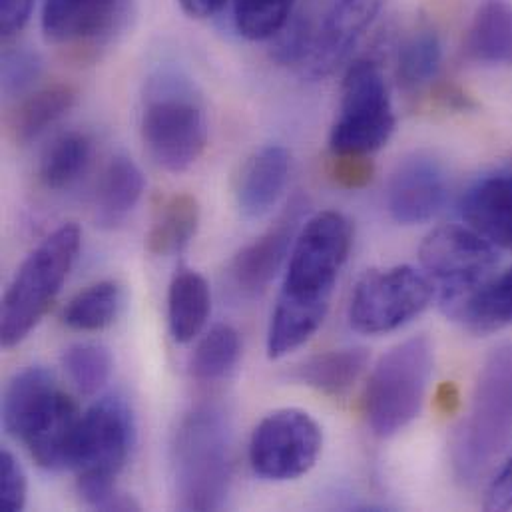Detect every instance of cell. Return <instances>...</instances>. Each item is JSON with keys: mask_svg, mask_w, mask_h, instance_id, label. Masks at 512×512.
<instances>
[{"mask_svg": "<svg viewBox=\"0 0 512 512\" xmlns=\"http://www.w3.org/2000/svg\"><path fill=\"white\" fill-rule=\"evenodd\" d=\"M351 244L353 226L335 210L319 212L301 226L267 331L269 359L293 353L319 331Z\"/></svg>", "mask_w": 512, "mask_h": 512, "instance_id": "obj_1", "label": "cell"}, {"mask_svg": "<svg viewBox=\"0 0 512 512\" xmlns=\"http://www.w3.org/2000/svg\"><path fill=\"white\" fill-rule=\"evenodd\" d=\"M512 443V343L485 359L467 415L451 439V467L463 487H475Z\"/></svg>", "mask_w": 512, "mask_h": 512, "instance_id": "obj_2", "label": "cell"}, {"mask_svg": "<svg viewBox=\"0 0 512 512\" xmlns=\"http://www.w3.org/2000/svg\"><path fill=\"white\" fill-rule=\"evenodd\" d=\"M136 443V421L128 401L108 395L96 401L80 423L72 469L78 475V495L98 511H138L140 505L116 489Z\"/></svg>", "mask_w": 512, "mask_h": 512, "instance_id": "obj_3", "label": "cell"}, {"mask_svg": "<svg viewBox=\"0 0 512 512\" xmlns=\"http://www.w3.org/2000/svg\"><path fill=\"white\" fill-rule=\"evenodd\" d=\"M176 499L182 511H220L232 485V435L224 413L198 407L188 413L172 447Z\"/></svg>", "mask_w": 512, "mask_h": 512, "instance_id": "obj_4", "label": "cell"}, {"mask_svg": "<svg viewBox=\"0 0 512 512\" xmlns=\"http://www.w3.org/2000/svg\"><path fill=\"white\" fill-rule=\"evenodd\" d=\"M140 128L152 160L172 174L190 170L208 146L204 102L194 84L172 70L150 78Z\"/></svg>", "mask_w": 512, "mask_h": 512, "instance_id": "obj_5", "label": "cell"}, {"mask_svg": "<svg viewBox=\"0 0 512 512\" xmlns=\"http://www.w3.org/2000/svg\"><path fill=\"white\" fill-rule=\"evenodd\" d=\"M433 369L435 349L425 335L405 339L377 361L365 389V419L373 435L389 439L419 417Z\"/></svg>", "mask_w": 512, "mask_h": 512, "instance_id": "obj_6", "label": "cell"}, {"mask_svg": "<svg viewBox=\"0 0 512 512\" xmlns=\"http://www.w3.org/2000/svg\"><path fill=\"white\" fill-rule=\"evenodd\" d=\"M80 242V228L62 224L22 261L2 299L0 341L4 347L24 341L46 315L78 257Z\"/></svg>", "mask_w": 512, "mask_h": 512, "instance_id": "obj_7", "label": "cell"}, {"mask_svg": "<svg viewBox=\"0 0 512 512\" xmlns=\"http://www.w3.org/2000/svg\"><path fill=\"white\" fill-rule=\"evenodd\" d=\"M395 110L385 76L373 60L349 64L343 84L339 114L331 126V154L371 156L395 132Z\"/></svg>", "mask_w": 512, "mask_h": 512, "instance_id": "obj_8", "label": "cell"}, {"mask_svg": "<svg viewBox=\"0 0 512 512\" xmlns=\"http://www.w3.org/2000/svg\"><path fill=\"white\" fill-rule=\"evenodd\" d=\"M437 285L413 265L367 271L349 301V325L363 335H385L417 319L435 299Z\"/></svg>", "mask_w": 512, "mask_h": 512, "instance_id": "obj_9", "label": "cell"}, {"mask_svg": "<svg viewBox=\"0 0 512 512\" xmlns=\"http://www.w3.org/2000/svg\"><path fill=\"white\" fill-rule=\"evenodd\" d=\"M321 449L323 431L307 411L277 409L254 429L250 463L265 481H295L315 467Z\"/></svg>", "mask_w": 512, "mask_h": 512, "instance_id": "obj_10", "label": "cell"}, {"mask_svg": "<svg viewBox=\"0 0 512 512\" xmlns=\"http://www.w3.org/2000/svg\"><path fill=\"white\" fill-rule=\"evenodd\" d=\"M132 10L134 0H44L42 30L62 50L96 52L126 28Z\"/></svg>", "mask_w": 512, "mask_h": 512, "instance_id": "obj_11", "label": "cell"}, {"mask_svg": "<svg viewBox=\"0 0 512 512\" xmlns=\"http://www.w3.org/2000/svg\"><path fill=\"white\" fill-rule=\"evenodd\" d=\"M425 273L437 283V291L477 285L495 273L497 246L471 226L449 224L433 230L419 248Z\"/></svg>", "mask_w": 512, "mask_h": 512, "instance_id": "obj_12", "label": "cell"}, {"mask_svg": "<svg viewBox=\"0 0 512 512\" xmlns=\"http://www.w3.org/2000/svg\"><path fill=\"white\" fill-rule=\"evenodd\" d=\"M449 196L445 166L427 152L405 156L391 172L387 184L389 216L401 226H417L433 220Z\"/></svg>", "mask_w": 512, "mask_h": 512, "instance_id": "obj_13", "label": "cell"}, {"mask_svg": "<svg viewBox=\"0 0 512 512\" xmlns=\"http://www.w3.org/2000/svg\"><path fill=\"white\" fill-rule=\"evenodd\" d=\"M387 0H331L313 34L311 52L301 66L311 80L333 74L353 52Z\"/></svg>", "mask_w": 512, "mask_h": 512, "instance_id": "obj_14", "label": "cell"}, {"mask_svg": "<svg viewBox=\"0 0 512 512\" xmlns=\"http://www.w3.org/2000/svg\"><path fill=\"white\" fill-rule=\"evenodd\" d=\"M437 293L441 311L475 335H491L512 325V267L477 285Z\"/></svg>", "mask_w": 512, "mask_h": 512, "instance_id": "obj_15", "label": "cell"}, {"mask_svg": "<svg viewBox=\"0 0 512 512\" xmlns=\"http://www.w3.org/2000/svg\"><path fill=\"white\" fill-rule=\"evenodd\" d=\"M303 202H293L291 208L271 226L254 244L246 246L232 261V279L240 291L261 293L283 263L289 259L295 238L301 230Z\"/></svg>", "mask_w": 512, "mask_h": 512, "instance_id": "obj_16", "label": "cell"}, {"mask_svg": "<svg viewBox=\"0 0 512 512\" xmlns=\"http://www.w3.org/2000/svg\"><path fill=\"white\" fill-rule=\"evenodd\" d=\"M82 415L76 403L62 391L28 425L20 441L30 457L46 471L72 469Z\"/></svg>", "mask_w": 512, "mask_h": 512, "instance_id": "obj_17", "label": "cell"}, {"mask_svg": "<svg viewBox=\"0 0 512 512\" xmlns=\"http://www.w3.org/2000/svg\"><path fill=\"white\" fill-rule=\"evenodd\" d=\"M461 216L491 244L512 250V166L473 182L461 198Z\"/></svg>", "mask_w": 512, "mask_h": 512, "instance_id": "obj_18", "label": "cell"}, {"mask_svg": "<svg viewBox=\"0 0 512 512\" xmlns=\"http://www.w3.org/2000/svg\"><path fill=\"white\" fill-rule=\"evenodd\" d=\"M291 170V156L283 146L269 144L254 152L236 178V206L248 220L267 216L281 200Z\"/></svg>", "mask_w": 512, "mask_h": 512, "instance_id": "obj_19", "label": "cell"}, {"mask_svg": "<svg viewBox=\"0 0 512 512\" xmlns=\"http://www.w3.org/2000/svg\"><path fill=\"white\" fill-rule=\"evenodd\" d=\"M465 52L481 66H512V0L479 2L465 38Z\"/></svg>", "mask_w": 512, "mask_h": 512, "instance_id": "obj_20", "label": "cell"}, {"mask_svg": "<svg viewBox=\"0 0 512 512\" xmlns=\"http://www.w3.org/2000/svg\"><path fill=\"white\" fill-rule=\"evenodd\" d=\"M144 188L146 180L140 166L128 156H114L96 188V224L102 228L120 226L138 206Z\"/></svg>", "mask_w": 512, "mask_h": 512, "instance_id": "obj_21", "label": "cell"}, {"mask_svg": "<svg viewBox=\"0 0 512 512\" xmlns=\"http://www.w3.org/2000/svg\"><path fill=\"white\" fill-rule=\"evenodd\" d=\"M58 391L52 371L44 367H28L14 375L2 399L4 429L12 437L20 439Z\"/></svg>", "mask_w": 512, "mask_h": 512, "instance_id": "obj_22", "label": "cell"}, {"mask_svg": "<svg viewBox=\"0 0 512 512\" xmlns=\"http://www.w3.org/2000/svg\"><path fill=\"white\" fill-rule=\"evenodd\" d=\"M212 313L208 281L194 269H180L168 291V321L178 343L194 341Z\"/></svg>", "mask_w": 512, "mask_h": 512, "instance_id": "obj_23", "label": "cell"}, {"mask_svg": "<svg viewBox=\"0 0 512 512\" xmlns=\"http://www.w3.org/2000/svg\"><path fill=\"white\" fill-rule=\"evenodd\" d=\"M369 365V353L363 347H345V349H333L319 355L309 357L303 361L295 377L329 397H343L347 395L355 383L363 377Z\"/></svg>", "mask_w": 512, "mask_h": 512, "instance_id": "obj_24", "label": "cell"}, {"mask_svg": "<svg viewBox=\"0 0 512 512\" xmlns=\"http://www.w3.org/2000/svg\"><path fill=\"white\" fill-rule=\"evenodd\" d=\"M76 98L78 90L64 82H56L28 94L10 116L12 138L20 146L38 140L48 128H52L72 110Z\"/></svg>", "mask_w": 512, "mask_h": 512, "instance_id": "obj_25", "label": "cell"}, {"mask_svg": "<svg viewBox=\"0 0 512 512\" xmlns=\"http://www.w3.org/2000/svg\"><path fill=\"white\" fill-rule=\"evenodd\" d=\"M200 226V204L192 194H174L158 210L146 238L154 256H176L196 238Z\"/></svg>", "mask_w": 512, "mask_h": 512, "instance_id": "obj_26", "label": "cell"}, {"mask_svg": "<svg viewBox=\"0 0 512 512\" xmlns=\"http://www.w3.org/2000/svg\"><path fill=\"white\" fill-rule=\"evenodd\" d=\"M443 62V44L433 26H419L399 48L397 80L403 90L417 92L431 84Z\"/></svg>", "mask_w": 512, "mask_h": 512, "instance_id": "obj_27", "label": "cell"}, {"mask_svg": "<svg viewBox=\"0 0 512 512\" xmlns=\"http://www.w3.org/2000/svg\"><path fill=\"white\" fill-rule=\"evenodd\" d=\"M92 160V140L82 132H68L48 146L40 160V180L48 190L62 192L74 186Z\"/></svg>", "mask_w": 512, "mask_h": 512, "instance_id": "obj_28", "label": "cell"}, {"mask_svg": "<svg viewBox=\"0 0 512 512\" xmlns=\"http://www.w3.org/2000/svg\"><path fill=\"white\" fill-rule=\"evenodd\" d=\"M122 301L124 291L116 281H98L70 299L62 319L76 331H100L116 321Z\"/></svg>", "mask_w": 512, "mask_h": 512, "instance_id": "obj_29", "label": "cell"}, {"mask_svg": "<svg viewBox=\"0 0 512 512\" xmlns=\"http://www.w3.org/2000/svg\"><path fill=\"white\" fill-rule=\"evenodd\" d=\"M242 355L240 333L226 323L212 327L198 343L190 369L198 381H218L232 373Z\"/></svg>", "mask_w": 512, "mask_h": 512, "instance_id": "obj_30", "label": "cell"}, {"mask_svg": "<svg viewBox=\"0 0 512 512\" xmlns=\"http://www.w3.org/2000/svg\"><path fill=\"white\" fill-rule=\"evenodd\" d=\"M293 0H234L238 32L248 40H271L291 18Z\"/></svg>", "mask_w": 512, "mask_h": 512, "instance_id": "obj_31", "label": "cell"}, {"mask_svg": "<svg viewBox=\"0 0 512 512\" xmlns=\"http://www.w3.org/2000/svg\"><path fill=\"white\" fill-rule=\"evenodd\" d=\"M64 369L82 395L98 393L112 375V355L104 345L78 343L62 357Z\"/></svg>", "mask_w": 512, "mask_h": 512, "instance_id": "obj_32", "label": "cell"}, {"mask_svg": "<svg viewBox=\"0 0 512 512\" xmlns=\"http://www.w3.org/2000/svg\"><path fill=\"white\" fill-rule=\"evenodd\" d=\"M42 74V60L28 48H12L2 56V92L20 96L28 92Z\"/></svg>", "mask_w": 512, "mask_h": 512, "instance_id": "obj_33", "label": "cell"}, {"mask_svg": "<svg viewBox=\"0 0 512 512\" xmlns=\"http://www.w3.org/2000/svg\"><path fill=\"white\" fill-rule=\"evenodd\" d=\"M313 34L315 28L303 18H295L283 26V30L271 38L273 40V50L271 56L279 64H291V66H303L313 44Z\"/></svg>", "mask_w": 512, "mask_h": 512, "instance_id": "obj_34", "label": "cell"}, {"mask_svg": "<svg viewBox=\"0 0 512 512\" xmlns=\"http://www.w3.org/2000/svg\"><path fill=\"white\" fill-rule=\"evenodd\" d=\"M28 497V481L22 465L10 451L0 455V505L6 512L22 511Z\"/></svg>", "mask_w": 512, "mask_h": 512, "instance_id": "obj_35", "label": "cell"}, {"mask_svg": "<svg viewBox=\"0 0 512 512\" xmlns=\"http://www.w3.org/2000/svg\"><path fill=\"white\" fill-rule=\"evenodd\" d=\"M373 162L369 156H341L333 154L331 160V178L335 184L347 190L365 188L373 178Z\"/></svg>", "mask_w": 512, "mask_h": 512, "instance_id": "obj_36", "label": "cell"}, {"mask_svg": "<svg viewBox=\"0 0 512 512\" xmlns=\"http://www.w3.org/2000/svg\"><path fill=\"white\" fill-rule=\"evenodd\" d=\"M483 509L491 512L512 511V453L489 481L483 499Z\"/></svg>", "mask_w": 512, "mask_h": 512, "instance_id": "obj_37", "label": "cell"}, {"mask_svg": "<svg viewBox=\"0 0 512 512\" xmlns=\"http://www.w3.org/2000/svg\"><path fill=\"white\" fill-rule=\"evenodd\" d=\"M34 0H0V28L2 38L16 36L30 20Z\"/></svg>", "mask_w": 512, "mask_h": 512, "instance_id": "obj_38", "label": "cell"}, {"mask_svg": "<svg viewBox=\"0 0 512 512\" xmlns=\"http://www.w3.org/2000/svg\"><path fill=\"white\" fill-rule=\"evenodd\" d=\"M182 10L192 18H210L216 16L228 0H178Z\"/></svg>", "mask_w": 512, "mask_h": 512, "instance_id": "obj_39", "label": "cell"}, {"mask_svg": "<svg viewBox=\"0 0 512 512\" xmlns=\"http://www.w3.org/2000/svg\"><path fill=\"white\" fill-rule=\"evenodd\" d=\"M437 403L443 407L445 413H453L459 405V393L453 383H445L437 393Z\"/></svg>", "mask_w": 512, "mask_h": 512, "instance_id": "obj_40", "label": "cell"}]
</instances>
